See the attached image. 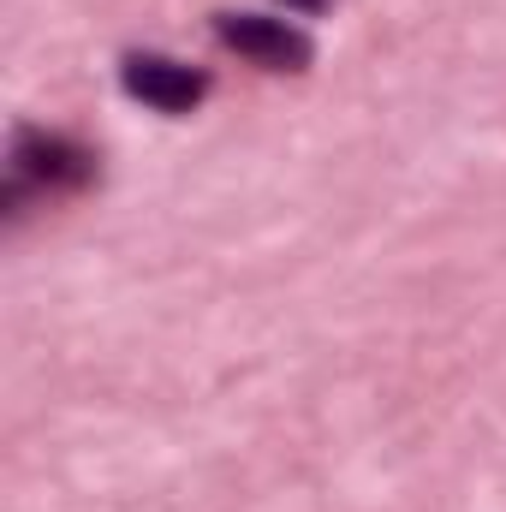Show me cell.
I'll use <instances>...</instances> for the list:
<instances>
[{
	"instance_id": "1",
	"label": "cell",
	"mask_w": 506,
	"mask_h": 512,
	"mask_svg": "<svg viewBox=\"0 0 506 512\" xmlns=\"http://www.w3.org/2000/svg\"><path fill=\"white\" fill-rule=\"evenodd\" d=\"M96 179V155L60 131H18L12 137V185H6V209L24 215V203L36 191H78Z\"/></svg>"
},
{
	"instance_id": "2",
	"label": "cell",
	"mask_w": 506,
	"mask_h": 512,
	"mask_svg": "<svg viewBox=\"0 0 506 512\" xmlns=\"http://www.w3.org/2000/svg\"><path fill=\"white\" fill-rule=\"evenodd\" d=\"M215 36H221V48L245 54L262 72H304L310 66V36L286 18H268V12H215Z\"/></svg>"
},
{
	"instance_id": "3",
	"label": "cell",
	"mask_w": 506,
	"mask_h": 512,
	"mask_svg": "<svg viewBox=\"0 0 506 512\" xmlns=\"http://www.w3.org/2000/svg\"><path fill=\"white\" fill-rule=\"evenodd\" d=\"M120 84H126L131 102H143L155 114H191L209 96V72H197L173 54H126Z\"/></svg>"
},
{
	"instance_id": "4",
	"label": "cell",
	"mask_w": 506,
	"mask_h": 512,
	"mask_svg": "<svg viewBox=\"0 0 506 512\" xmlns=\"http://www.w3.org/2000/svg\"><path fill=\"white\" fill-rule=\"evenodd\" d=\"M280 6H286V12H322L328 0H280Z\"/></svg>"
}]
</instances>
